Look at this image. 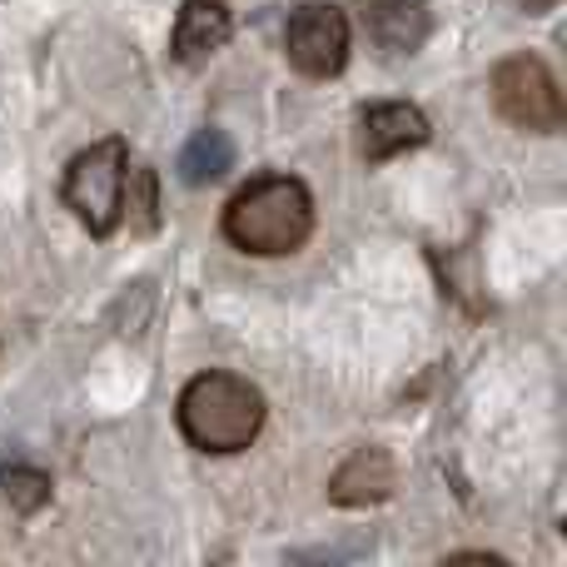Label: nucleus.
Segmentation results:
<instances>
[{"label": "nucleus", "instance_id": "obj_1", "mask_svg": "<svg viewBox=\"0 0 567 567\" xmlns=\"http://www.w3.org/2000/svg\"><path fill=\"white\" fill-rule=\"evenodd\" d=\"M179 429L205 453H239L265 429V393L235 373H199L179 393Z\"/></svg>", "mask_w": 567, "mask_h": 567}, {"label": "nucleus", "instance_id": "obj_2", "mask_svg": "<svg viewBox=\"0 0 567 567\" xmlns=\"http://www.w3.org/2000/svg\"><path fill=\"white\" fill-rule=\"evenodd\" d=\"M313 229V199L293 175H265L249 189H239L225 209L229 245L249 255H289Z\"/></svg>", "mask_w": 567, "mask_h": 567}, {"label": "nucleus", "instance_id": "obj_3", "mask_svg": "<svg viewBox=\"0 0 567 567\" xmlns=\"http://www.w3.org/2000/svg\"><path fill=\"white\" fill-rule=\"evenodd\" d=\"M125 169L130 155L120 140H100L85 155L70 159L65 169V205L80 215L90 235H115L120 215H125Z\"/></svg>", "mask_w": 567, "mask_h": 567}, {"label": "nucleus", "instance_id": "obj_4", "mask_svg": "<svg viewBox=\"0 0 567 567\" xmlns=\"http://www.w3.org/2000/svg\"><path fill=\"white\" fill-rule=\"evenodd\" d=\"M493 105H498L503 120H513L518 130H533V135H553L567 120L558 75L538 55H508L493 70Z\"/></svg>", "mask_w": 567, "mask_h": 567}, {"label": "nucleus", "instance_id": "obj_5", "mask_svg": "<svg viewBox=\"0 0 567 567\" xmlns=\"http://www.w3.org/2000/svg\"><path fill=\"white\" fill-rule=\"evenodd\" d=\"M284 50H289V65L303 70L313 80H329L343 70L349 60V16L329 0H309L289 16L284 30Z\"/></svg>", "mask_w": 567, "mask_h": 567}, {"label": "nucleus", "instance_id": "obj_6", "mask_svg": "<svg viewBox=\"0 0 567 567\" xmlns=\"http://www.w3.org/2000/svg\"><path fill=\"white\" fill-rule=\"evenodd\" d=\"M229 30H235V20H229L225 0H185L175 20V35H169V55L179 65H199V60H209L225 45Z\"/></svg>", "mask_w": 567, "mask_h": 567}, {"label": "nucleus", "instance_id": "obj_7", "mask_svg": "<svg viewBox=\"0 0 567 567\" xmlns=\"http://www.w3.org/2000/svg\"><path fill=\"white\" fill-rule=\"evenodd\" d=\"M359 20L373 45L393 50V55H409L429 40V10L419 0H359Z\"/></svg>", "mask_w": 567, "mask_h": 567}, {"label": "nucleus", "instance_id": "obj_8", "mask_svg": "<svg viewBox=\"0 0 567 567\" xmlns=\"http://www.w3.org/2000/svg\"><path fill=\"white\" fill-rule=\"evenodd\" d=\"M429 140V115L419 105H373L363 115V155L369 159H389L403 150H419Z\"/></svg>", "mask_w": 567, "mask_h": 567}, {"label": "nucleus", "instance_id": "obj_9", "mask_svg": "<svg viewBox=\"0 0 567 567\" xmlns=\"http://www.w3.org/2000/svg\"><path fill=\"white\" fill-rule=\"evenodd\" d=\"M393 493V458L383 449H359L339 473L329 478V498L339 508H369Z\"/></svg>", "mask_w": 567, "mask_h": 567}, {"label": "nucleus", "instance_id": "obj_10", "mask_svg": "<svg viewBox=\"0 0 567 567\" xmlns=\"http://www.w3.org/2000/svg\"><path fill=\"white\" fill-rule=\"evenodd\" d=\"M225 169H235V140L225 130H195L179 150V179L185 185H215Z\"/></svg>", "mask_w": 567, "mask_h": 567}, {"label": "nucleus", "instance_id": "obj_11", "mask_svg": "<svg viewBox=\"0 0 567 567\" xmlns=\"http://www.w3.org/2000/svg\"><path fill=\"white\" fill-rule=\"evenodd\" d=\"M0 488H6V503L16 513H40L50 503V478L40 468H25V463H10L0 473Z\"/></svg>", "mask_w": 567, "mask_h": 567}, {"label": "nucleus", "instance_id": "obj_12", "mask_svg": "<svg viewBox=\"0 0 567 567\" xmlns=\"http://www.w3.org/2000/svg\"><path fill=\"white\" fill-rule=\"evenodd\" d=\"M125 179L140 189V225L155 229V175H150V169H135V175H130L125 169Z\"/></svg>", "mask_w": 567, "mask_h": 567}, {"label": "nucleus", "instance_id": "obj_13", "mask_svg": "<svg viewBox=\"0 0 567 567\" xmlns=\"http://www.w3.org/2000/svg\"><path fill=\"white\" fill-rule=\"evenodd\" d=\"M523 6H528V16H543V10H553L558 0H523Z\"/></svg>", "mask_w": 567, "mask_h": 567}]
</instances>
